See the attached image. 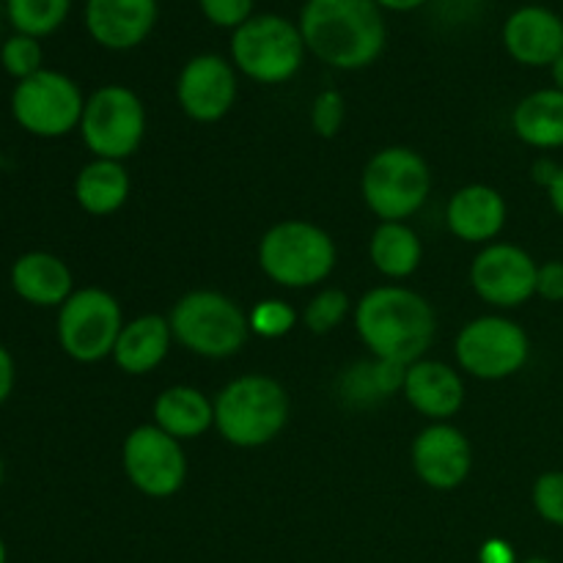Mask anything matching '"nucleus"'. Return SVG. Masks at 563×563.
<instances>
[{
	"mask_svg": "<svg viewBox=\"0 0 563 563\" xmlns=\"http://www.w3.org/2000/svg\"><path fill=\"white\" fill-rule=\"evenodd\" d=\"M297 25L308 53L333 69H366L388 44L385 14L374 0H306Z\"/></svg>",
	"mask_w": 563,
	"mask_h": 563,
	"instance_id": "obj_1",
	"label": "nucleus"
},
{
	"mask_svg": "<svg viewBox=\"0 0 563 563\" xmlns=\"http://www.w3.org/2000/svg\"><path fill=\"white\" fill-rule=\"evenodd\" d=\"M355 330L377 361L410 366L434 344L438 317L416 289L388 284L361 297L355 306Z\"/></svg>",
	"mask_w": 563,
	"mask_h": 563,
	"instance_id": "obj_2",
	"label": "nucleus"
},
{
	"mask_svg": "<svg viewBox=\"0 0 563 563\" xmlns=\"http://www.w3.org/2000/svg\"><path fill=\"white\" fill-rule=\"evenodd\" d=\"M289 396L267 374H242L214 399V429L234 449H262L284 432Z\"/></svg>",
	"mask_w": 563,
	"mask_h": 563,
	"instance_id": "obj_3",
	"label": "nucleus"
},
{
	"mask_svg": "<svg viewBox=\"0 0 563 563\" xmlns=\"http://www.w3.org/2000/svg\"><path fill=\"white\" fill-rule=\"evenodd\" d=\"M339 251L322 225L280 220L258 242V267L284 289H311L333 275Z\"/></svg>",
	"mask_w": 563,
	"mask_h": 563,
	"instance_id": "obj_4",
	"label": "nucleus"
},
{
	"mask_svg": "<svg viewBox=\"0 0 563 563\" xmlns=\"http://www.w3.org/2000/svg\"><path fill=\"white\" fill-rule=\"evenodd\" d=\"M168 322L176 344L207 361L234 357L251 339L247 313L223 291H187L170 308Z\"/></svg>",
	"mask_w": 563,
	"mask_h": 563,
	"instance_id": "obj_5",
	"label": "nucleus"
},
{
	"mask_svg": "<svg viewBox=\"0 0 563 563\" xmlns=\"http://www.w3.org/2000/svg\"><path fill=\"white\" fill-rule=\"evenodd\" d=\"M231 64L247 80L262 86L289 82L306 60L300 25L280 14H253L245 25L231 31Z\"/></svg>",
	"mask_w": 563,
	"mask_h": 563,
	"instance_id": "obj_6",
	"label": "nucleus"
},
{
	"mask_svg": "<svg viewBox=\"0 0 563 563\" xmlns=\"http://www.w3.org/2000/svg\"><path fill=\"white\" fill-rule=\"evenodd\" d=\"M361 192L379 223H407L429 201L432 170L416 148H379L363 168Z\"/></svg>",
	"mask_w": 563,
	"mask_h": 563,
	"instance_id": "obj_7",
	"label": "nucleus"
},
{
	"mask_svg": "<svg viewBox=\"0 0 563 563\" xmlns=\"http://www.w3.org/2000/svg\"><path fill=\"white\" fill-rule=\"evenodd\" d=\"M11 119L27 135L55 141L80 130L86 97L69 75L44 66L36 75L25 77L11 88Z\"/></svg>",
	"mask_w": 563,
	"mask_h": 563,
	"instance_id": "obj_8",
	"label": "nucleus"
},
{
	"mask_svg": "<svg viewBox=\"0 0 563 563\" xmlns=\"http://www.w3.org/2000/svg\"><path fill=\"white\" fill-rule=\"evenodd\" d=\"M146 104L130 86L110 82L86 97V110L80 119V137L97 159L126 157L141 148L146 137Z\"/></svg>",
	"mask_w": 563,
	"mask_h": 563,
	"instance_id": "obj_9",
	"label": "nucleus"
},
{
	"mask_svg": "<svg viewBox=\"0 0 563 563\" xmlns=\"http://www.w3.org/2000/svg\"><path fill=\"white\" fill-rule=\"evenodd\" d=\"M124 324L119 300L99 286H86L71 291L58 308L55 335L66 357L75 363H99L113 355Z\"/></svg>",
	"mask_w": 563,
	"mask_h": 563,
	"instance_id": "obj_10",
	"label": "nucleus"
},
{
	"mask_svg": "<svg viewBox=\"0 0 563 563\" xmlns=\"http://www.w3.org/2000/svg\"><path fill=\"white\" fill-rule=\"evenodd\" d=\"M454 357L460 368L484 383L509 379L526 368L531 357V339L515 319L487 313L476 317L460 330L454 341Z\"/></svg>",
	"mask_w": 563,
	"mask_h": 563,
	"instance_id": "obj_11",
	"label": "nucleus"
},
{
	"mask_svg": "<svg viewBox=\"0 0 563 563\" xmlns=\"http://www.w3.org/2000/svg\"><path fill=\"white\" fill-rule=\"evenodd\" d=\"M121 465L132 487L146 498H170L187 482L185 449L154 423H143L126 434L121 445Z\"/></svg>",
	"mask_w": 563,
	"mask_h": 563,
	"instance_id": "obj_12",
	"label": "nucleus"
},
{
	"mask_svg": "<svg viewBox=\"0 0 563 563\" xmlns=\"http://www.w3.org/2000/svg\"><path fill=\"white\" fill-rule=\"evenodd\" d=\"M539 264L511 242H489L471 264V286L495 308H520L537 297Z\"/></svg>",
	"mask_w": 563,
	"mask_h": 563,
	"instance_id": "obj_13",
	"label": "nucleus"
},
{
	"mask_svg": "<svg viewBox=\"0 0 563 563\" xmlns=\"http://www.w3.org/2000/svg\"><path fill=\"white\" fill-rule=\"evenodd\" d=\"M240 71L218 53L192 55L176 77V102L187 119L214 124L225 119L240 97Z\"/></svg>",
	"mask_w": 563,
	"mask_h": 563,
	"instance_id": "obj_14",
	"label": "nucleus"
},
{
	"mask_svg": "<svg viewBox=\"0 0 563 563\" xmlns=\"http://www.w3.org/2000/svg\"><path fill=\"white\" fill-rule=\"evenodd\" d=\"M412 471L438 493H451L462 487L471 476L473 467V445L462 429L454 423H429L412 440Z\"/></svg>",
	"mask_w": 563,
	"mask_h": 563,
	"instance_id": "obj_15",
	"label": "nucleus"
},
{
	"mask_svg": "<svg viewBox=\"0 0 563 563\" xmlns=\"http://www.w3.org/2000/svg\"><path fill=\"white\" fill-rule=\"evenodd\" d=\"M157 16V0H86L82 9L88 36L113 53L141 47L152 36Z\"/></svg>",
	"mask_w": 563,
	"mask_h": 563,
	"instance_id": "obj_16",
	"label": "nucleus"
},
{
	"mask_svg": "<svg viewBox=\"0 0 563 563\" xmlns=\"http://www.w3.org/2000/svg\"><path fill=\"white\" fill-rule=\"evenodd\" d=\"M500 38L517 64L544 69L563 55V16L548 5H520L506 16Z\"/></svg>",
	"mask_w": 563,
	"mask_h": 563,
	"instance_id": "obj_17",
	"label": "nucleus"
},
{
	"mask_svg": "<svg viewBox=\"0 0 563 563\" xmlns=\"http://www.w3.org/2000/svg\"><path fill=\"white\" fill-rule=\"evenodd\" d=\"M401 396L423 418L432 423H445L465 405V383H462V374L449 363L421 357L407 366Z\"/></svg>",
	"mask_w": 563,
	"mask_h": 563,
	"instance_id": "obj_18",
	"label": "nucleus"
},
{
	"mask_svg": "<svg viewBox=\"0 0 563 563\" xmlns=\"http://www.w3.org/2000/svg\"><path fill=\"white\" fill-rule=\"evenodd\" d=\"M506 198L489 185H467L449 198L445 223L467 245H489L506 225Z\"/></svg>",
	"mask_w": 563,
	"mask_h": 563,
	"instance_id": "obj_19",
	"label": "nucleus"
},
{
	"mask_svg": "<svg viewBox=\"0 0 563 563\" xmlns=\"http://www.w3.org/2000/svg\"><path fill=\"white\" fill-rule=\"evenodd\" d=\"M9 284L22 302L33 308H60L75 291L69 264L47 251H27L14 258Z\"/></svg>",
	"mask_w": 563,
	"mask_h": 563,
	"instance_id": "obj_20",
	"label": "nucleus"
},
{
	"mask_svg": "<svg viewBox=\"0 0 563 563\" xmlns=\"http://www.w3.org/2000/svg\"><path fill=\"white\" fill-rule=\"evenodd\" d=\"M170 344H174V333H170L168 317L143 313V317L130 319L121 328V335L110 357L130 377H143L168 357Z\"/></svg>",
	"mask_w": 563,
	"mask_h": 563,
	"instance_id": "obj_21",
	"label": "nucleus"
},
{
	"mask_svg": "<svg viewBox=\"0 0 563 563\" xmlns=\"http://www.w3.org/2000/svg\"><path fill=\"white\" fill-rule=\"evenodd\" d=\"M154 427L174 440H196L214 429V399L192 385H170L154 399Z\"/></svg>",
	"mask_w": 563,
	"mask_h": 563,
	"instance_id": "obj_22",
	"label": "nucleus"
},
{
	"mask_svg": "<svg viewBox=\"0 0 563 563\" xmlns=\"http://www.w3.org/2000/svg\"><path fill=\"white\" fill-rule=\"evenodd\" d=\"M130 174L115 159H97L82 165L75 176V201L91 218H110L130 201Z\"/></svg>",
	"mask_w": 563,
	"mask_h": 563,
	"instance_id": "obj_23",
	"label": "nucleus"
},
{
	"mask_svg": "<svg viewBox=\"0 0 563 563\" xmlns=\"http://www.w3.org/2000/svg\"><path fill=\"white\" fill-rule=\"evenodd\" d=\"M511 130L539 152L563 148V91L550 86L520 99L511 113Z\"/></svg>",
	"mask_w": 563,
	"mask_h": 563,
	"instance_id": "obj_24",
	"label": "nucleus"
},
{
	"mask_svg": "<svg viewBox=\"0 0 563 563\" xmlns=\"http://www.w3.org/2000/svg\"><path fill=\"white\" fill-rule=\"evenodd\" d=\"M368 256L379 275L401 280L421 267L423 245L407 223H379L368 240Z\"/></svg>",
	"mask_w": 563,
	"mask_h": 563,
	"instance_id": "obj_25",
	"label": "nucleus"
},
{
	"mask_svg": "<svg viewBox=\"0 0 563 563\" xmlns=\"http://www.w3.org/2000/svg\"><path fill=\"white\" fill-rule=\"evenodd\" d=\"M3 9L14 33L44 38L64 25L71 0H5Z\"/></svg>",
	"mask_w": 563,
	"mask_h": 563,
	"instance_id": "obj_26",
	"label": "nucleus"
},
{
	"mask_svg": "<svg viewBox=\"0 0 563 563\" xmlns=\"http://www.w3.org/2000/svg\"><path fill=\"white\" fill-rule=\"evenodd\" d=\"M350 295L344 289H335V286H328V289L317 291V295L308 300L306 313V328L311 330L313 335H328L333 333L335 328H341L350 313Z\"/></svg>",
	"mask_w": 563,
	"mask_h": 563,
	"instance_id": "obj_27",
	"label": "nucleus"
},
{
	"mask_svg": "<svg viewBox=\"0 0 563 563\" xmlns=\"http://www.w3.org/2000/svg\"><path fill=\"white\" fill-rule=\"evenodd\" d=\"M0 66L9 77L16 82L25 77L36 75L44 69V49L42 38H33L27 33H11L3 44H0Z\"/></svg>",
	"mask_w": 563,
	"mask_h": 563,
	"instance_id": "obj_28",
	"label": "nucleus"
},
{
	"mask_svg": "<svg viewBox=\"0 0 563 563\" xmlns=\"http://www.w3.org/2000/svg\"><path fill=\"white\" fill-rule=\"evenodd\" d=\"M297 311L284 300H262L253 306V311L247 313V322H251V333L262 335V339H284L291 330L297 328Z\"/></svg>",
	"mask_w": 563,
	"mask_h": 563,
	"instance_id": "obj_29",
	"label": "nucleus"
},
{
	"mask_svg": "<svg viewBox=\"0 0 563 563\" xmlns=\"http://www.w3.org/2000/svg\"><path fill=\"white\" fill-rule=\"evenodd\" d=\"M346 99L335 88H324L311 104V126L319 137H335L344 130Z\"/></svg>",
	"mask_w": 563,
	"mask_h": 563,
	"instance_id": "obj_30",
	"label": "nucleus"
},
{
	"mask_svg": "<svg viewBox=\"0 0 563 563\" xmlns=\"http://www.w3.org/2000/svg\"><path fill=\"white\" fill-rule=\"evenodd\" d=\"M533 509L550 526L563 528V471H548L533 482Z\"/></svg>",
	"mask_w": 563,
	"mask_h": 563,
	"instance_id": "obj_31",
	"label": "nucleus"
},
{
	"mask_svg": "<svg viewBox=\"0 0 563 563\" xmlns=\"http://www.w3.org/2000/svg\"><path fill=\"white\" fill-rule=\"evenodd\" d=\"M198 9L214 27L236 31L256 14V0H198Z\"/></svg>",
	"mask_w": 563,
	"mask_h": 563,
	"instance_id": "obj_32",
	"label": "nucleus"
},
{
	"mask_svg": "<svg viewBox=\"0 0 563 563\" xmlns=\"http://www.w3.org/2000/svg\"><path fill=\"white\" fill-rule=\"evenodd\" d=\"M368 377H372L374 390L377 396H390L396 390L405 388V377H407V366L394 361H377L374 366H368Z\"/></svg>",
	"mask_w": 563,
	"mask_h": 563,
	"instance_id": "obj_33",
	"label": "nucleus"
},
{
	"mask_svg": "<svg viewBox=\"0 0 563 563\" xmlns=\"http://www.w3.org/2000/svg\"><path fill=\"white\" fill-rule=\"evenodd\" d=\"M537 297L548 302H563V262L559 258L539 264Z\"/></svg>",
	"mask_w": 563,
	"mask_h": 563,
	"instance_id": "obj_34",
	"label": "nucleus"
},
{
	"mask_svg": "<svg viewBox=\"0 0 563 563\" xmlns=\"http://www.w3.org/2000/svg\"><path fill=\"white\" fill-rule=\"evenodd\" d=\"M14 385H16V363L14 355L5 344H0V407L11 399L14 394Z\"/></svg>",
	"mask_w": 563,
	"mask_h": 563,
	"instance_id": "obj_35",
	"label": "nucleus"
},
{
	"mask_svg": "<svg viewBox=\"0 0 563 563\" xmlns=\"http://www.w3.org/2000/svg\"><path fill=\"white\" fill-rule=\"evenodd\" d=\"M478 563H520L515 548L506 539H487L478 550Z\"/></svg>",
	"mask_w": 563,
	"mask_h": 563,
	"instance_id": "obj_36",
	"label": "nucleus"
},
{
	"mask_svg": "<svg viewBox=\"0 0 563 563\" xmlns=\"http://www.w3.org/2000/svg\"><path fill=\"white\" fill-rule=\"evenodd\" d=\"M559 168H561V165H555L553 159H539V163L533 165V179H537L539 185H542L544 190H548L550 181H553L555 174H559Z\"/></svg>",
	"mask_w": 563,
	"mask_h": 563,
	"instance_id": "obj_37",
	"label": "nucleus"
},
{
	"mask_svg": "<svg viewBox=\"0 0 563 563\" xmlns=\"http://www.w3.org/2000/svg\"><path fill=\"white\" fill-rule=\"evenodd\" d=\"M548 198H550V207H553V212L559 214V218H563V165L559 168V174H555V179L550 181Z\"/></svg>",
	"mask_w": 563,
	"mask_h": 563,
	"instance_id": "obj_38",
	"label": "nucleus"
},
{
	"mask_svg": "<svg viewBox=\"0 0 563 563\" xmlns=\"http://www.w3.org/2000/svg\"><path fill=\"white\" fill-rule=\"evenodd\" d=\"M383 11H396V14H407V11H416L421 5H427L429 0H374Z\"/></svg>",
	"mask_w": 563,
	"mask_h": 563,
	"instance_id": "obj_39",
	"label": "nucleus"
},
{
	"mask_svg": "<svg viewBox=\"0 0 563 563\" xmlns=\"http://www.w3.org/2000/svg\"><path fill=\"white\" fill-rule=\"evenodd\" d=\"M550 75H553V88H559L563 91V55L559 60H555L553 66H550Z\"/></svg>",
	"mask_w": 563,
	"mask_h": 563,
	"instance_id": "obj_40",
	"label": "nucleus"
},
{
	"mask_svg": "<svg viewBox=\"0 0 563 563\" xmlns=\"http://www.w3.org/2000/svg\"><path fill=\"white\" fill-rule=\"evenodd\" d=\"M520 563H553L550 559H544V555H531V559L520 561Z\"/></svg>",
	"mask_w": 563,
	"mask_h": 563,
	"instance_id": "obj_41",
	"label": "nucleus"
},
{
	"mask_svg": "<svg viewBox=\"0 0 563 563\" xmlns=\"http://www.w3.org/2000/svg\"><path fill=\"white\" fill-rule=\"evenodd\" d=\"M0 563H9V550H5L3 539H0Z\"/></svg>",
	"mask_w": 563,
	"mask_h": 563,
	"instance_id": "obj_42",
	"label": "nucleus"
},
{
	"mask_svg": "<svg viewBox=\"0 0 563 563\" xmlns=\"http://www.w3.org/2000/svg\"><path fill=\"white\" fill-rule=\"evenodd\" d=\"M3 473H5L3 471V460H0V484H3Z\"/></svg>",
	"mask_w": 563,
	"mask_h": 563,
	"instance_id": "obj_43",
	"label": "nucleus"
},
{
	"mask_svg": "<svg viewBox=\"0 0 563 563\" xmlns=\"http://www.w3.org/2000/svg\"><path fill=\"white\" fill-rule=\"evenodd\" d=\"M0 11H5V9H3V5H0Z\"/></svg>",
	"mask_w": 563,
	"mask_h": 563,
	"instance_id": "obj_44",
	"label": "nucleus"
}]
</instances>
